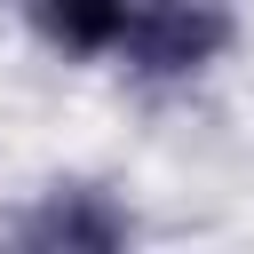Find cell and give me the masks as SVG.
Listing matches in <instances>:
<instances>
[{
    "label": "cell",
    "instance_id": "6da1fadb",
    "mask_svg": "<svg viewBox=\"0 0 254 254\" xmlns=\"http://www.w3.org/2000/svg\"><path fill=\"white\" fill-rule=\"evenodd\" d=\"M238 48V0H127L119 71L143 87H198Z\"/></svg>",
    "mask_w": 254,
    "mask_h": 254
},
{
    "label": "cell",
    "instance_id": "7a4b0ae2",
    "mask_svg": "<svg viewBox=\"0 0 254 254\" xmlns=\"http://www.w3.org/2000/svg\"><path fill=\"white\" fill-rule=\"evenodd\" d=\"M135 206L111 190V183H95V175H56V183H40L24 206H16V222H8V246H24V254H119V246H135Z\"/></svg>",
    "mask_w": 254,
    "mask_h": 254
},
{
    "label": "cell",
    "instance_id": "3957f363",
    "mask_svg": "<svg viewBox=\"0 0 254 254\" xmlns=\"http://www.w3.org/2000/svg\"><path fill=\"white\" fill-rule=\"evenodd\" d=\"M16 16L64 64H111L127 40V0H16Z\"/></svg>",
    "mask_w": 254,
    "mask_h": 254
}]
</instances>
